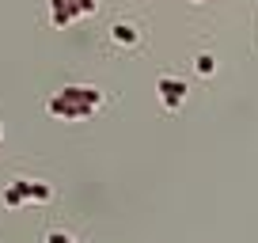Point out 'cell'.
Listing matches in <instances>:
<instances>
[{
    "label": "cell",
    "mask_w": 258,
    "mask_h": 243,
    "mask_svg": "<svg viewBox=\"0 0 258 243\" xmlns=\"http://www.w3.org/2000/svg\"><path fill=\"white\" fill-rule=\"evenodd\" d=\"M156 91H160L167 110H178V106L186 103V80H178V76H160V80H156Z\"/></svg>",
    "instance_id": "6da1fadb"
},
{
    "label": "cell",
    "mask_w": 258,
    "mask_h": 243,
    "mask_svg": "<svg viewBox=\"0 0 258 243\" xmlns=\"http://www.w3.org/2000/svg\"><path fill=\"white\" fill-rule=\"evenodd\" d=\"M110 42H114V46H121V49L141 46V31H137V23H129V19H118V23L110 27Z\"/></svg>",
    "instance_id": "7a4b0ae2"
},
{
    "label": "cell",
    "mask_w": 258,
    "mask_h": 243,
    "mask_svg": "<svg viewBox=\"0 0 258 243\" xmlns=\"http://www.w3.org/2000/svg\"><path fill=\"white\" fill-rule=\"evenodd\" d=\"M46 106H49V114H57V118H88V114H95L91 106H84V103H69L64 95H53Z\"/></svg>",
    "instance_id": "3957f363"
},
{
    "label": "cell",
    "mask_w": 258,
    "mask_h": 243,
    "mask_svg": "<svg viewBox=\"0 0 258 243\" xmlns=\"http://www.w3.org/2000/svg\"><path fill=\"white\" fill-rule=\"evenodd\" d=\"M61 95L69 99V103H84V106H91V110H95V106L103 103V95H99L95 88H64Z\"/></svg>",
    "instance_id": "277c9868"
},
{
    "label": "cell",
    "mask_w": 258,
    "mask_h": 243,
    "mask_svg": "<svg viewBox=\"0 0 258 243\" xmlns=\"http://www.w3.org/2000/svg\"><path fill=\"white\" fill-rule=\"evenodd\" d=\"M23 194H27V202H49L53 190H49L46 183H31V178H23Z\"/></svg>",
    "instance_id": "5b68a950"
},
{
    "label": "cell",
    "mask_w": 258,
    "mask_h": 243,
    "mask_svg": "<svg viewBox=\"0 0 258 243\" xmlns=\"http://www.w3.org/2000/svg\"><path fill=\"white\" fill-rule=\"evenodd\" d=\"M23 202H27V194H23V178L8 183V190H4V205H8V209H19Z\"/></svg>",
    "instance_id": "8992f818"
},
{
    "label": "cell",
    "mask_w": 258,
    "mask_h": 243,
    "mask_svg": "<svg viewBox=\"0 0 258 243\" xmlns=\"http://www.w3.org/2000/svg\"><path fill=\"white\" fill-rule=\"evenodd\" d=\"M194 69H198L202 76H213V73H217V57H213V53H198V65H194Z\"/></svg>",
    "instance_id": "52a82bcc"
},
{
    "label": "cell",
    "mask_w": 258,
    "mask_h": 243,
    "mask_svg": "<svg viewBox=\"0 0 258 243\" xmlns=\"http://www.w3.org/2000/svg\"><path fill=\"white\" fill-rule=\"evenodd\" d=\"M42 243H76V239L69 232H46V239H42Z\"/></svg>",
    "instance_id": "ba28073f"
}]
</instances>
